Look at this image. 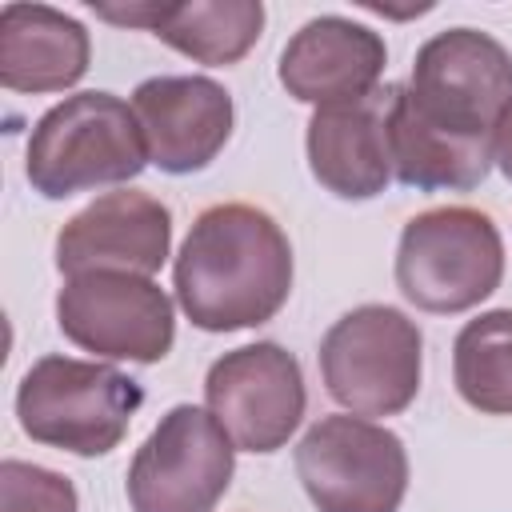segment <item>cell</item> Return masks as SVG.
<instances>
[{
  "instance_id": "obj_1",
  "label": "cell",
  "mask_w": 512,
  "mask_h": 512,
  "mask_svg": "<svg viewBox=\"0 0 512 512\" xmlns=\"http://www.w3.org/2000/svg\"><path fill=\"white\" fill-rule=\"evenodd\" d=\"M172 292L200 332L260 328L292 296V244L272 212L240 200L212 204L172 260Z\"/></svg>"
},
{
  "instance_id": "obj_2",
  "label": "cell",
  "mask_w": 512,
  "mask_h": 512,
  "mask_svg": "<svg viewBox=\"0 0 512 512\" xmlns=\"http://www.w3.org/2000/svg\"><path fill=\"white\" fill-rule=\"evenodd\" d=\"M144 128L132 100L116 92H72L28 132L24 176L44 200H68L92 188H120L148 168Z\"/></svg>"
},
{
  "instance_id": "obj_3",
  "label": "cell",
  "mask_w": 512,
  "mask_h": 512,
  "mask_svg": "<svg viewBox=\"0 0 512 512\" xmlns=\"http://www.w3.org/2000/svg\"><path fill=\"white\" fill-rule=\"evenodd\" d=\"M144 404L140 380L104 360L40 356L16 384V420L28 440L72 452L108 456Z\"/></svg>"
},
{
  "instance_id": "obj_4",
  "label": "cell",
  "mask_w": 512,
  "mask_h": 512,
  "mask_svg": "<svg viewBox=\"0 0 512 512\" xmlns=\"http://www.w3.org/2000/svg\"><path fill=\"white\" fill-rule=\"evenodd\" d=\"M400 296L432 316H456L484 304L504 280V240L488 212L444 204L412 216L396 244Z\"/></svg>"
},
{
  "instance_id": "obj_5",
  "label": "cell",
  "mask_w": 512,
  "mask_h": 512,
  "mask_svg": "<svg viewBox=\"0 0 512 512\" xmlns=\"http://www.w3.org/2000/svg\"><path fill=\"white\" fill-rule=\"evenodd\" d=\"M324 392L352 416L404 412L424 376V332L392 304H360L332 320L320 340Z\"/></svg>"
},
{
  "instance_id": "obj_6",
  "label": "cell",
  "mask_w": 512,
  "mask_h": 512,
  "mask_svg": "<svg viewBox=\"0 0 512 512\" xmlns=\"http://www.w3.org/2000/svg\"><path fill=\"white\" fill-rule=\"evenodd\" d=\"M292 464L316 512H400L408 496V448L368 416L332 412L312 420Z\"/></svg>"
},
{
  "instance_id": "obj_7",
  "label": "cell",
  "mask_w": 512,
  "mask_h": 512,
  "mask_svg": "<svg viewBox=\"0 0 512 512\" xmlns=\"http://www.w3.org/2000/svg\"><path fill=\"white\" fill-rule=\"evenodd\" d=\"M408 108L452 140H492L512 100V52L480 28H448L416 48Z\"/></svg>"
},
{
  "instance_id": "obj_8",
  "label": "cell",
  "mask_w": 512,
  "mask_h": 512,
  "mask_svg": "<svg viewBox=\"0 0 512 512\" xmlns=\"http://www.w3.org/2000/svg\"><path fill=\"white\" fill-rule=\"evenodd\" d=\"M56 324L64 340L96 360L156 364L176 344V304L136 272H80L64 276L56 292Z\"/></svg>"
},
{
  "instance_id": "obj_9",
  "label": "cell",
  "mask_w": 512,
  "mask_h": 512,
  "mask_svg": "<svg viewBox=\"0 0 512 512\" xmlns=\"http://www.w3.org/2000/svg\"><path fill=\"white\" fill-rule=\"evenodd\" d=\"M236 472V444L208 408L176 404L128 464L132 512H212Z\"/></svg>"
},
{
  "instance_id": "obj_10",
  "label": "cell",
  "mask_w": 512,
  "mask_h": 512,
  "mask_svg": "<svg viewBox=\"0 0 512 512\" xmlns=\"http://www.w3.org/2000/svg\"><path fill=\"white\" fill-rule=\"evenodd\" d=\"M204 408L228 432L236 452L272 456L296 436L308 408L300 360L276 340L224 352L204 376Z\"/></svg>"
},
{
  "instance_id": "obj_11",
  "label": "cell",
  "mask_w": 512,
  "mask_h": 512,
  "mask_svg": "<svg viewBox=\"0 0 512 512\" xmlns=\"http://www.w3.org/2000/svg\"><path fill=\"white\" fill-rule=\"evenodd\" d=\"M168 256H172V212L160 196L140 188H112L96 196L56 232L60 276H80V272L156 276Z\"/></svg>"
},
{
  "instance_id": "obj_12",
  "label": "cell",
  "mask_w": 512,
  "mask_h": 512,
  "mask_svg": "<svg viewBox=\"0 0 512 512\" xmlns=\"http://www.w3.org/2000/svg\"><path fill=\"white\" fill-rule=\"evenodd\" d=\"M148 160L168 176L204 172L228 144L236 108L212 76H148L132 92Z\"/></svg>"
},
{
  "instance_id": "obj_13",
  "label": "cell",
  "mask_w": 512,
  "mask_h": 512,
  "mask_svg": "<svg viewBox=\"0 0 512 512\" xmlns=\"http://www.w3.org/2000/svg\"><path fill=\"white\" fill-rule=\"evenodd\" d=\"M388 44L376 28L348 16H312L280 48V88L312 108L348 104L380 88Z\"/></svg>"
},
{
  "instance_id": "obj_14",
  "label": "cell",
  "mask_w": 512,
  "mask_h": 512,
  "mask_svg": "<svg viewBox=\"0 0 512 512\" xmlns=\"http://www.w3.org/2000/svg\"><path fill=\"white\" fill-rule=\"evenodd\" d=\"M396 104V84L376 92L316 108L304 132V152L316 184L340 200H372L392 184L388 116Z\"/></svg>"
},
{
  "instance_id": "obj_15",
  "label": "cell",
  "mask_w": 512,
  "mask_h": 512,
  "mask_svg": "<svg viewBox=\"0 0 512 512\" xmlns=\"http://www.w3.org/2000/svg\"><path fill=\"white\" fill-rule=\"evenodd\" d=\"M92 8L108 24L148 28L180 56L208 68H228L244 60L264 32L260 0H180V4L136 0V4H92Z\"/></svg>"
},
{
  "instance_id": "obj_16",
  "label": "cell",
  "mask_w": 512,
  "mask_h": 512,
  "mask_svg": "<svg viewBox=\"0 0 512 512\" xmlns=\"http://www.w3.org/2000/svg\"><path fill=\"white\" fill-rule=\"evenodd\" d=\"M92 64L88 28L52 8L12 0L0 8V84L8 92H64Z\"/></svg>"
},
{
  "instance_id": "obj_17",
  "label": "cell",
  "mask_w": 512,
  "mask_h": 512,
  "mask_svg": "<svg viewBox=\"0 0 512 512\" xmlns=\"http://www.w3.org/2000/svg\"><path fill=\"white\" fill-rule=\"evenodd\" d=\"M392 176L416 192H468L492 172V140H452L428 128L404 100L396 84V104L388 116Z\"/></svg>"
},
{
  "instance_id": "obj_18",
  "label": "cell",
  "mask_w": 512,
  "mask_h": 512,
  "mask_svg": "<svg viewBox=\"0 0 512 512\" xmlns=\"http://www.w3.org/2000/svg\"><path fill=\"white\" fill-rule=\"evenodd\" d=\"M452 384L468 408L512 416V308H488L456 332Z\"/></svg>"
},
{
  "instance_id": "obj_19",
  "label": "cell",
  "mask_w": 512,
  "mask_h": 512,
  "mask_svg": "<svg viewBox=\"0 0 512 512\" xmlns=\"http://www.w3.org/2000/svg\"><path fill=\"white\" fill-rule=\"evenodd\" d=\"M0 512H80L76 484L44 464L0 460Z\"/></svg>"
},
{
  "instance_id": "obj_20",
  "label": "cell",
  "mask_w": 512,
  "mask_h": 512,
  "mask_svg": "<svg viewBox=\"0 0 512 512\" xmlns=\"http://www.w3.org/2000/svg\"><path fill=\"white\" fill-rule=\"evenodd\" d=\"M492 164L512 180V100L504 104V112L492 128Z\"/></svg>"
}]
</instances>
